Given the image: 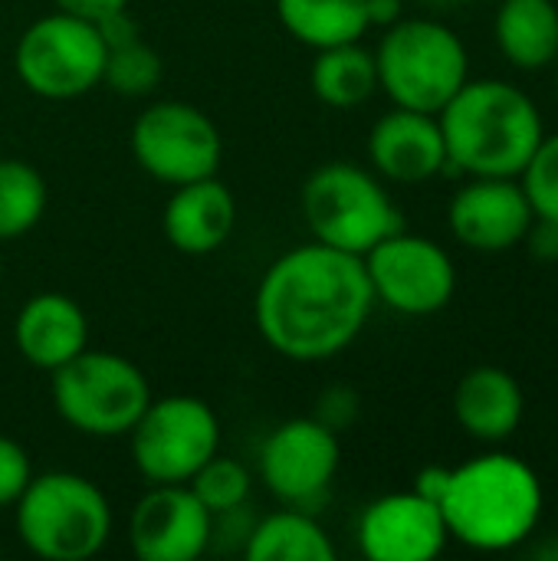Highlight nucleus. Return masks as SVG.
<instances>
[{"mask_svg":"<svg viewBox=\"0 0 558 561\" xmlns=\"http://www.w3.org/2000/svg\"><path fill=\"white\" fill-rule=\"evenodd\" d=\"M375 293L365 260L319 240L266 266L253 296L260 339L289 362H329L368 325Z\"/></svg>","mask_w":558,"mask_h":561,"instance_id":"1","label":"nucleus"},{"mask_svg":"<svg viewBox=\"0 0 558 561\" xmlns=\"http://www.w3.org/2000/svg\"><path fill=\"white\" fill-rule=\"evenodd\" d=\"M437 122L447 168L470 178H520L546 138L536 102L506 79H467Z\"/></svg>","mask_w":558,"mask_h":561,"instance_id":"2","label":"nucleus"},{"mask_svg":"<svg viewBox=\"0 0 558 561\" xmlns=\"http://www.w3.org/2000/svg\"><path fill=\"white\" fill-rule=\"evenodd\" d=\"M441 513L451 539L467 549L510 552L539 526L543 483L520 457L487 454L451 470Z\"/></svg>","mask_w":558,"mask_h":561,"instance_id":"3","label":"nucleus"},{"mask_svg":"<svg viewBox=\"0 0 558 561\" xmlns=\"http://www.w3.org/2000/svg\"><path fill=\"white\" fill-rule=\"evenodd\" d=\"M13 526L23 549L36 559H95L112 536V503L82 473H33L30 486L13 503Z\"/></svg>","mask_w":558,"mask_h":561,"instance_id":"4","label":"nucleus"},{"mask_svg":"<svg viewBox=\"0 0 558 561\" xmlns=\"http://www.w3.org/2000/svg\"><path fill=\"white\" fill-rule=\"evenodd\" d=\"M375 66L378 89L395 105L428 115H437L470 79L464 39L447 23L428 16L391 23L375 49Z\"/></svg>","mask_w":558,"mask_h":561,"instance_id":"5","label":"nucleus"},{"mask_svg":"<svg viewBox=\"0 0 558 561\" xmlns=\"http://www.w3.org/2000/svg\"><path fill=\"white\" fill-rule=\"evenodd\" d=\"M303 217L319 243L355 256H365L375 243L405 230V217L382 178L352 161H329L309 174Z\"/></svg>","mask_w":558,"mask_h":561,"instance_id":"6","label":"nucleus"},{"mask_svg":"<svg viewBox=\"0 0 558 561\" xmlns=\"http://www.w3.org/2000/svg\"><path fill=\"white\" fill-rule=\"evenodd\" d=\"M56 414L86 437H125L151 404L145 371L118 352L82 348L53 371Z\"/></svg>","mask_w":558,"mask_h":561,"instance_id":"7","label":"nucleus"},{"mask_svg":"<svg viewBox=\"0 0 558 561\" xmlns=\"http://www.w3.org/2000/svg\"><path fill=\"white\" fill-rule=\"evenodd\" d=\"M105 39L95 23L53 10L33 20L13 46V72L26 92L72 102L102 85Z\"/></svg>","mask_w":558,"mask_h":561,"instance_id":"8","label":"nucleus"},{"mask_svg":"<svg viewBox=\"0 0 558 561\" xmlns=\"http://www.w3.org/2000/svg\"><path fill=\"white\" fill-rule=\"evenodd\" d=\"M132 463L151 483H187L214 454H220V421L204 398H151L132 427Z\"/></svg>","mask_w":558,"mask_h":561,"instance_id":"9","label":"nucleus"},{"mask_svg":"<svg viewBox=\"0 0 558 561\" xmlns=\"http://www.w3.org/2000/svg\"><path fill=\"white\" fill-rule=\"evenodd\" d=\"M132 154L138 168L158 184L181 187L217 174L224 138L207 112L178 99H164L135 118Z\"/></svg>","mask_w":558,"mask_h":561,"instance_id":"10","label":"nucleus"},{"mask_svg":"<svg viewBox=\"0 0 558 561\" xmlns=\"http://www.w3.org/2000/svg\"><path fill=\"white\" fill-rule=\"evenodd\" d=\"M375 302L401 316H434L457 293V266L451 253L418 233H391L365 256Z\"/></svg>","mask_w":558,"mask_h":561,"instance_id":"11","label":"nucleus"},{"mask_svg":"<svg viewBox=\"0 0 558 561\" xmlns=\"http://www.w3.org/2000/svg\"><path fill=\"white\" fill-rule=\"evenodd\" d=\"M342 463L339 434L316 417H293L270 431L260 450V477L266 490L293 510L316 513L332 490Z\"/></svg>","mask_w":558,"mask_h":561,"instance_id":"12","label":"nucleus"},{"mask_svg":"<svg viewBox=\"0 0 558 561\" xmlns=\"http://www.w3.org/2000/svg\"><path fill=\"white\" fill-rule=\"evenodd\" d=\"M128 546L141 561H197L214 546V513L187 483H158L132 510Z\"/></svg>","mask_w":558,"mask_h":561,"instance_id":"13","label":"nucleus"},{"mask_svg":"<svg viewBox=\"0 0 558 561\" xmlns=\"http://www.w3.org/2000/svg\"><path fill=\"white\" fill-rule=\"evenodd\" d=\"M358 549L372 561H431L447 542V523L437 503L411 493H388L358 516Z\"/></svg>","mask_w":558,"mask_h":561,"instance_id":"14","label":"nucleus"},{"mask_svg":"<svg viewBox=\"0 0 558 561\" xmlns=\"http://www.w3.org/2000/svg\"><path fill=\"white\" fill-rule=\"evenodd\" d=\"M533 217L520 178H470L447 207L451 233L477 253H503L523 243Z\"/></svg>","mask_w":558,"mask_h":561,"instance_id":"15","label":"nucleus"},{"mask_svg":"<svg viewBox=\"0 0 558 561\" xmlns=\"http://www.w3.org/2000/svg\"><path fill=\"white\" fill-rule=\"evenodd\" d=\"M368 158L378 178L421 184L447 171V145L437 115L395 105L368 135Z\"/></svg>","mask_w":558,"mask_h":561,"instance_id":"16","label":"nucleus"},{"mask_svg":"<svg viewBox=\"0 0 558 561\" xmlns=\"http://www.w3.org/2000/svg\"><path fill=\"white\" fill-rule=\"evenodd\" d=\"M13 345L26 365L53 375L89 348V319L66 293H36L16 312Z\"/></svg>","mask_w":558,"mask_h":561,"instance_id":"17","label":"nucleus"},{"mask_svg":"<svg viewBox=\"0 0 558 561\" xmlns=\"http://www.w3.org/2000/svg\"><path fill=\"white\" fill-rule=\"evenodd\" d=\"M161 227L178 253L207 256L230 240L237 227V197L217 174L181 184L164 204Z\"/></svg>","mask_w":558,"mask_h":561,"instance_id":"18","label":"nucleus"},{"mask_svg":"<svg viewBox=\"0 0 558 561\" xmlns=\"http://www.w3.org/2000/svg\"><path fill=\"white\" fill-rule=\"evenodd\" d=\"M526 398L520 381L497 365L470 368L454 388V417L457 424L483 444H500L516 434L523 424Z\"/></svg>","mask_w":558,"mask_h":561,"instance_id":"19","label":"nucleus"},{"mask_svg":"<svg viewBox=\"0 0 558 561\" xmlns=\"http://www.w3.org/2000/svg\"><path fill=\"white\" fill-rule=\"evenodd\" d=\"M500 53L526 72L546 69L558 59L556 0H500L493 16Z\"/></svg>","mask_w":558,"mask_h":561,"instance_id":"20","label":"nucleus"},{"mask_svg":"<svg viewBox=\"0 0 558 561\" xmlns=\"http://www.w3.org/2000/svg\"><path fill=\"white\" fill-rule=\"evenodd\" d=\"M247 561H335V542L306 510H280L250 526Z\"/></svg>","mask_w":558,"mask_h":561,"instance_id":"21","label":"nucleus"},{"mask_svg":"<svg viewBox=\"0 0 558 561\" xmlns=\"http://www.w3.org/2000/svg\"><path fill=\"white\" fill-rule=\"evenodd\" d=\"M276 16L309 49L358 43L372 30L365 0H276Z\"/></svg>","mask_w":558,"mask_h":561,"instance_id":"22","label":"nucleus"},{"mask_svg":"<svg viewBox=\"0 0 558 561\" xmlns=\"http://www.w3.org/2000/svg\"><path fill=\"white\" fill-rule=\"evenodd\" d=\"M312 95L329 108H355L368 102L378 89L375 53L358 43L316 49V62L309 69Z\"/></svg>","mask_w":558,"mask_h":561,"instance_id":"23","label":"nucleus"},{"mask_svg":"<svg viewBox=\"0 0 558 561\" xmlns=\"http://www.w3.org/2000/svg\"><path fill=\"white\" fill-rule=\"evenodd\" d=\"M46 214V181L20 158L0 154V243L30 233Z\"/></svg>","mask_w":558,"mask_h":561,"instance_id":"24","label":"nucleus"},{"mask_svg":"<svg viewBox=\"0 0 558 561\" xmlns=\"http://www.w3.org/2000/svg\"><path fill=\"white\" fill-rule=\"evenodd\" d=\"M161 79H164V59L141 36L125 39L118 46H109L105 69H102V85H109L115 95L145 99L161 85Z\"/></svg>","mask_w":558,"mask_h":561,"instance_id":"25","label":"nucleus"},{"mask_svg":"<svg viewBox=\"0 0 558 561\" xmlns=\"http://www.w3.org/2000/svg\"><path fill=\"white\" fill-rule=\"evenodd\" d=\"M191 493L214 513H230V510H243L250 493H253V477L250 470L234 460V457H220L214 454L191 480H187Z\"/></svg>","mask_w":558,"mask_h":561,"instance_id":"26","label":"nucleus"},{"mask_svg":"<svg viewBox=\"0 0 558 561\" xmlns=\"http://www.w3.org/2000/svg\"><path fill=\"white\" fill-rule=\"evenodd\" d=\"M536 217L558 220V135H546L520 174Z\"/></svg>","mask_w":558,"mask_h":561,"instance_id":"27","label":"nucleus"},{"mask_svg":"<svg viewBox=\"0 0 558 561\" xmlns=\"http://www.w3.org/2000/svg\"><path fill=\"white\" fill-rule=\"evenodd\" d=\"M30 480H33L30 454L16 440L0 434V510L13 506L23 496V490L30 486Z\"/></svg>","mask_w":558,"mask_h":561,"instance_id":"28","label":"nucleus"},{"mask_svg":"<svg viewBox=\"0 0 558 561\" xmlns=\"http://www.w3.org/2000/svg\"><path fill=\"white\" fill-rule=\"evenodd\" d=\"M358 408H362L358 394H355L349 385H335V388H326V391L319 394L316 414H312V417H316L319 424H326L329 431L342 434V431H349V427L355 424Z\"/></svg>","mask_w":558,"mask_h":561,"instance_id":"29","label":"nucleus"},{"mask_svg":"<svg viewBox=\"0 0 558 561\" xmlns=\"http://www.w3.org/2000/svg\"><path fill=\"white\" fill-rule=\"evenodd\" d=\"M523 240H526V250L533 260H539V263H556L558 260V220L533 217Z\"/></svg>","mask_w":558,"mask_h":561,"instance_id":"30","label":"nucleus"},{"mask_svg":"<svg viewBox=\"0 0 558 561\" xmlns=\"http://www.w3.org/2000/svg\"><path fill=\"white\" fill-rule=\"evenodd\" d=\"M56 10L62 13H72V16H82L89 23H99L118 10H128V0H53Z\"/></svg>","mask_w":558,"mask_h":561,"instance_id":"31","label":"nucleus"},{"mask_svg":"<svg viewBox=\"0 0 558 561\" xmlns=\"http://www.w3.org/2000/svg\"><path fill=\"white\" fill-rule=\"evenodd\" d=\"M447 483H451V467H424L414 477V493L441 506V500L447 493Z\"/></svg>","mask_w":558,"mask_h":561,"instance_id":"32","label":"nucleus"},{"mask_svg":"<svg viewBox=\"0 0 558 561\" xmlns=\"http://www.w3.org/2000/svg\"><path fill=\"white\" fill-rule=\"evenodd\" d=\"M401 3H405V0H365L368 26L388 30L391 23H398V20H401Z\"/></svg>","mask_w":558,"mask_h":561,"instance_id":"33","label":"nucleus"},{"mask_svg":"<svg viewBox=\"0 0 558 561\" xmlns=\"http://www.w3.org/2000/svg\"><path fill=\"white\" fill-rule=\"evenodd\" d=\"M529 556L539 561H558V536H549V539L536 542V546L529 549Z\"/></svg>","mask_w":558,"mask_h":561,"instance_id":"34","label":"nucleus"},{"mask_svg":"<svg viewBox=\"0 0 558 561\" xmlns=\"http://www.w3.org/2000/svg\"><path fill=\"white\" fill-rule=\"evenodd\" d=\"M0 276H3V253H0Z\"/></svg>","mask_w":558,"mask_h":561,"instance_id":"35","label":"nucleus"},{"mask_svg":"<svg viewBox=\"0 0 558 561\" xmlns=\"http://www.w3.org/2000/svg\"><path fill=\"white\" fill-rule=\"evenodd\" d=\"M556 92H558V59H556Z\"/></svg>","mask_w":558,"mask_h":561,"instance_id":"36","label":"nucleus"}]
</instances>
